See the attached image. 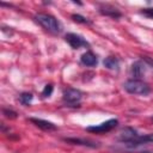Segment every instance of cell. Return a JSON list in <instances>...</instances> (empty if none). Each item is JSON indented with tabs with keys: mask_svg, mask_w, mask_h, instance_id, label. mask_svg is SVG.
Returning a JSON list of instances; mask_svg holds the SVG:
<instances>
[{
	"mask_svg": "<svg viewBox=\"0 0 153 153\" xmlns=\"http://www.w3.org/2000/svg\"><path fill=\"white\" fill-rule=\"evenodd\" d=\"M35 22L38 23L44 30H47L50 33L57 35L62 31V24L60 23V20L57 18H55L51 14L48 13H37L33 17Z\"/></svg>",
	"mask_w": 153,
	"mask_h": 153,
	"instance_id": "cell-1",
	"label": "cell"
},
{
	"mask_svg": "<svg viewBox=\"0 0 153 153\" xmlns=\"http://www.w3.org/2000/svg\"><path fill=\"white\" fill-rule=\"evenodd\" d=\"M124 91L135 96H148L152 91L151 86L142 79H129L123 84Z\"/></svg>",
	"mask_w": 153,
	"mask_h": 153,
	"instance_id": "cell-2",
	"label": "cell"
},
{
	"mask_svg": "<svg viewBox=\"0 0 153 153\" xmlns=\"http://www.w3.org/2000/svg\"><path fill=\"white\" fill-rule=\"evenodd\" d=\"M81 98H82V93H81L80 90L69 87V88L65 90L62 100H63V103H65L66 106H69V108H79L80 106V103H81Z\"/></svg>",
	"mask_w": 153,
	"mask_h": 153,
	"instance_id": "cell-3",
	"label": "cell"
},
{
	"mask_svg": "<svg viewBox=\"0 0 153 153\" xmlns=\"http://www.w3.org/2000/svg\"><path fill=\"white\" fill-rule=\"evenodd\" d=\"M117 126H118V120L117 118H110V120L102 122L99 124L86 127L85 130L88 133H92V134H105V133H109L112 129H115Z\"/></svg>",
	"mask_w": 153,
	"mask_h": 153,
	"instance_id": "cell-4",
	"label": "cell"
},
{
	"mask_svg": "<svg viewBox=\"0 0 153 153\" xmlns=\"http://www.w3.org/2000/svg\"><path fill=\"white\" fill-rule=\"evenodd\" d=\"M65 41L73 48V49H79V48H88L90 43L81 36L74 32H68L65 35Z\"/></svg>",
	"mask_w": 153,
	"mask_h": 153,
	"instance_id": "cell-5",
	"label": "cell"
},
{
	"mask_svg": "<svg viewBox=\"0 0 153 153\" xmlns=\"http://www.w3.org/2000/svg\"><path fill=\"white\" fill-rule=\"evenodd\" d=\"M137 135H139V133H137V130H136L135 128H133V127H126V128H123V129L121 130V133H120L117 140H118L120 142H122V143L126 146L127 143L131 142Z\"/></svg>",
	"mask_w": 153,
	"mask_h": 153,
	"instance_id": "cell-6",
	"label": "cell"
},
{
	"mask_svg": "<svg viewBox=\"0 0 153 153\" xmlns=\"http://www.w3.org/2000/svg\"><path fill=\"white\" fill-rule=\"evenodd\" d=\"M63 141L71 145H78V146H84L90 148H98L100 146V143L97 141H93L90 139H81V137H65Z\"/></svg>",
	"mask_w": 153,
	"mask_h": 153,
	"instance_id": "cell-7",
	"label": "cell"
},
{
	"mask_svg": "<svg viewBox=\"0 0 153 153\" xmlns=\"http://www.w3.org/2000/svg\"><path fill=\"white\" fill-rule=\"evenodd\" d=\"M148 143H153V133L149 134H145V135H137L131 142L127 143L126 146L129 148H136L139 146H143V145H148Z\"/></svg>",
	"mask_w": 153,
	"mask_h": 153,
	"instance_id": "cell-8",
	"label": "cell"
},
{
	"mask_svg": "<svg viewBox=\"0 0 153 153\" xmlns=\"http://www.w3.org/2000/svg\"><path fill=\"white\" fill-rule=\"evenodd\" d=\"M99 13L105 16V17H110V18H114V19H118L122 17V13L118 8L109 5V4H104V5H100L99 8H98Z\"/></svg>",
	"mask_w": 153,
	"mask_h": 153,
	"instance_id": "cell-9",
	"label": "cell"
},
{
	"mask_svg": "<svg viewBox=\"0 0 153 153\" xmlns=\"http://www.w3.org/2000/svg\"><path fill=\"white\" fill-rule=\"evenodd\" d=\"M29 121L31 123H33L36 127H38L39 129L44 130V131H54V130L57 129L56 124H54L53 122L47 121V120H42V118H37V117H30Z\"/></svg>",
	"mask_w": 153,
	"mask_h": 153,
	"instance_id": "cell-10",
	"label": "cell"
},
{
	"mask_svg": "<svg viewBox=\"0 0 153 153\" xmlns=\"http://www.w3.org/2000/svg\"><path fill=\"white\" fill-rule=\"evenodd\" d=\"M146 69H147V65L142 60H139V61L133 62L130 67V73L134 76V79H141L145 75Z\"/></svg>",
	"mask_w": 153,
	"mask_h": 153,
	"instance_id": "cell-11",
	"label": "cell"
},
{
	"mask_svg": "<svg viewBox=\"0 0 153 153\" xmlns=\"http://www.w3.org/2000/svg\"><path fill=\"white\" fill-rule=\"evenodd\" d=\"M80 62L86 67H94L98 63V57L92 51H86L80 56Z\"/></svg>",
	"mask_w": 153,
	"mask_h": 153,
	"instance_id": "cell-12",
	"label": "cell"
},
{
	"mask_svg": "<svg viewBox=\"0 0 153 153\" xmlns=\"http://www.w3.org/2000/svg\"><path fill=\"white\" fill-rule=\"evenodd\" d=\"M103 65L105 68L108 69H111V71H117L118 67H120V61L117 57L115 56H108L105 57V60L103 61Z\"/></svg>",
	"mask_w": 153,
	"mask_h": 153,
	"instance_id": "cell-13",
	"label": "cell"
},
{
	"mask_svg": "<svg viewBox=\"0 0 153 153\" xmlns=\"http://www.w3.org/2000/svg\"><path fill=\"white\" fill-rule=\"evenodd\" d=\"M32 99H33V96H32V93H30V92H23L20 96H19V102L23 104V105H30L31 104V102H32Z\"/></svg>",
	"mask_w": 153,
	"mask_h": 153,
	"instance_id": "cell-14",
	"label": "cell"
},
{
	"mask_svg": "<svg viewBox=\"0 0 153 153\" xmlns=\"http://www.w3.org/2000/svg\"><path fill=\"white\" fill-rule=\"evenodd\" d=\"M72 19L75 22V23H80V24H91V20L81 14H78V13H74L72 14Z\"/></svg>",
	"mask_w": 153,
	"mask_h": 153,
	"instance_id": "cell-15",
	"label": "cell"
},
{
	"mask_svg": "<svg viewBox=\"0 0 153 153\" xmlns=\"http://www.w3.org/2000/svg\"><path fill=\"white\" fill-rule=\"evenodd\" d=\"M2 114H4L7 118H17V115H18L14 110H12V109H10V108H4V109H2Z\"/></svg>",
	"mask_w": 153,
	"mask_h": 153,
	"instance_id": "cell-16",
	"label": "cell"
},
{
	"mask_svg": "<svg viewBox=\"0 0 153 153\" xmlns=\"http://www.w3.org/2000/svg\"><path fill=\"white\" fill-rule=\"evenodd\" d=\"M53 90H54L53 85H51V84H47V85L44 86L43 91H42V97H44V98L49 97V96L53 93Z\"/></svg>",
	"mask_w": 153,
	"mask_h": 153,
	"instance_id": "cell-17",
	"label": "cell"
},
{
	"mask_svg": "<svg viewBox=\"0 0 153 153\" xmlns=\"http://www.w3.org/2000/svg\"><path fill=\"white\" fill-rule=\"evenodd\" d=\"M141 14H143L145 17H147V18H149V19H153V7H146V8H142Z\"/></svg>",
	"mask_w": 153,
	"mask_h": 153,
	"instance_id": "cell-18",
	"label": "cell"
},
{
	"mask_svg": "<svg viewBox=\"0 0 153 153\" xmlns=\"http://www.w3.org/2000/svg\"><path fill=\"white\" fill-rule=\"evenodd\" d=\"M152 121H153V117H152Z\"/></svg>",
	"mask_w": 153,
	"mask_h": 153,
	"instance_id": "cell-19",
	"label": "cell"
}]
</instances>
